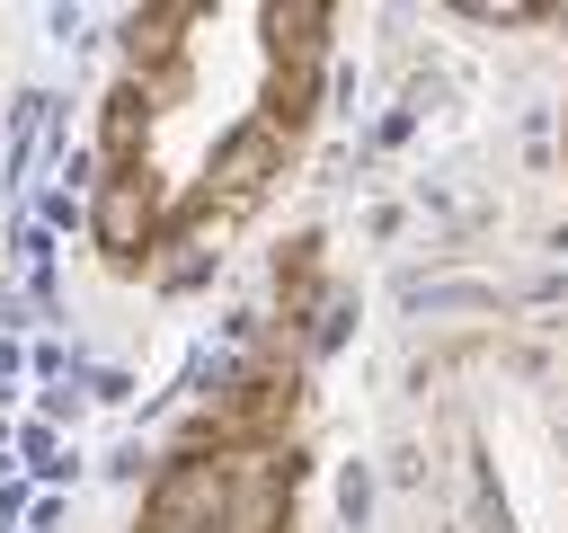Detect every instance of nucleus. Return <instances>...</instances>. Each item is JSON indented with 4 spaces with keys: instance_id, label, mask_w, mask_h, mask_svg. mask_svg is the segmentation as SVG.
I'll return each mask as SVG.
<instances>
[{
    "instance_id": "1",
    "label": "nucleus",
    "mask_w": 568,
    "mask_h": 533,
    "mask_svg": "<svg viewBox=\"0 0 568 533\" xmlns=\"http://www.w3.org/2000/svg\"><path fill=\"white\" fill-rule=\"evenodd\" d=\"M302 373H248L240 400L151 480L142 515L169 533H302Z\"/></svg>"
}]
</instances>
